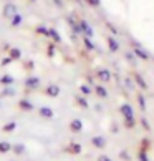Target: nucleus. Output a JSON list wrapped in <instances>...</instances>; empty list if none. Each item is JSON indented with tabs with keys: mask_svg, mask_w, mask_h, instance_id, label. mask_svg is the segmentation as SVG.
<instances>
[{
	"mask_svg": "<svg viewBox=\"0 0 154 161\" xmlns=\"http://www.w3.org/2000/svg\"><path fill=\"white\" fill-rule=\"evenodd\" d=\"M121 113L124 116H126V120H128V126H133L134 125V116H133V110H131V106L129 105H123L121 106Z\"/></svg>",
	"mask_w": 154,
	"mask_h": 161,
	"instance_id": "obj_1",
	"label": "nucleus"
},
{
	"mask_svg": "<svg viewBox=\"0 0 154 161\" xmlns=\"http://www.w3.org/2000/svg\"><path fill=\"white\" fill-rule=\"evenodd\" d=\"M2 14H3L5 19H12V17L17 14V5H15V3H5Z\"/></svg>",
	"mask_w": 154,
	"mask_h": 161,
	"instance_id": "obj_2",
	"label": "nucleus"
},
{
	"mask_svg": "<svg viewBox=\"0 0 154 161\" xmlns=\"http://www.w3.org/2000/svg\"><path fill=\"white\" fill-rule=\"evenodd\" d=\"M96 76H98V80H101V81H104V83L111 80V73H109V70H106V68L98 70V71H96Z\"/></svg>",
	"mask_w": 154,
	"mask_h": 161,
	"instance_id": "obj_3",
	"label": "nucleus"
},
{
	"mask_svg": "<svg viewBox=\"0 0 154 161\" xmlns=\"http://www.w3.org/2000/svg\"><path fill=\"white\" fill-rule=\"evenodd\" d=\"M45 93L48 95V97L55 98V97H58V95H60V88H58L56 85H48V86H46V90H45Z\"/></svg>",
	"mask_w": 154,
	"mask_h": 161,
	"instance_id": "obj_4",
	"label": "nucleus"
},
{
	"mask_svg": "<svg viewBox=\"0 0 154 161\" xmlns=\"http://www.w3.org/2000/svg\"><path fill=\"white\" fill-rule=\"evenodd\" d=\"M38 113H40V116L46 118V120H50V118H53V110L50 108V106H41V108L38 110Z\"/></svg>",
	"mask_w": 154,
	"mask_h": 161,
	"instance_id": "obj_5",
	"label": "nucleus"
},
{
	"mask_svg": "<svg viewBox=\"0 0 154 161\" xmlns=\"http://www.w3.org/2000/svg\"><path fill=\"white\" fill-rule=\"evenodd\" d=\"M40 85V78L38 76H30V78L25 80V86L27 88H37Z\"/></svg>",
	"mask_w": 154,
	"mask_h": 161,
	"instance_id": "obj_6",
	"label": "nucleus"
},
{
	"mask_svg": "<svg viewBox=\"0 0 154 161\" xmlns=\"http://www.w3.org/2000/svg\"><path fill=\"white\" fill-rule=\"evenodd\" d=\"M80 27H81V32H85L86 37H93V28L88 25V22L81 20V22H80Z\"/></svg>",
	"mask_w": 154,
	"mask_h": 161,
	"instance_id": "obj_7",
	"label": "nucleus"
},
{
	"mask_svg": "<svg viewBox=\"0 0 154 161\" xmlns=\"http://www.w3.org/2000/svg\"><path fill=\"white\" fill-rule=\"evenodd\" d=\"M70 130H72L73 133H80V131L83 130V123H81V120H73L72 123H70Z\"/></svg>",
	"mask_w": 154,
	"mask_h": 161,
	"instance_id": "obj_8",
	"label": "nucleus"
},
{
	"mask_svg": "<svg viewBox=\"0 0 154 161\" xmlns=\"http://www.w3.org/2000/svg\"><path fill=\"white\" fill-rule=\"evenodd\" d=\"M13 81H15V78H13L12 75H3V76H0V85H3V86L13 85Z\"/></svg>",
	"mask_w": 154,
	"mask_h": 161,
	"instance_id": "obj_9",
	"label": "nucleus"
},
{
	"mask_svg": "<svg viewBox=\"0 0 154 161\" xmlns=\"http://www.w3.org/2000/svg\"><path fill=\"white\" fill-rule=\"evenodd\" d=\"M19 106H20V110H23V111H32L33 110V105L28 100H20L19 101Z\"/></svg>",
	"mask_w": 154,
	"mask_h": 161,
	"instance_id": "obj_10",
	"label": "nucleus"
},
{
	"mask_svg": "<svg viewBox=\"0 0 154 161\" xmlns=\"http://www.w3.org/2000/svg\"><path fill=\"white\" fill-rule=\"evenodd\" d=\"M12 148H13V145H10L8 141H0V153H10Z\"/></svg>",
	"mask_w": 154,
	"mask_h": 161,
	"instance_id": "obj_11",
	"label": "nucleus"
},
{
	"mask_svg": "<svg viewBox=\"0 0 154 161\" xmlns=\"http://www.w3.org/2000/svg\"><path fill=\"white\" fill-rule=\"evenodd\" d=\"M22 22H23V17H22L20 14H15V15L10 19V25H12V27H19Z\"/></svg>",
	"mask_w": 154,
	"mask_h": 161,
	"instance_id": "obj_12",
	"label": "nucleus"
},
{
	"mask_svg": "<svg viewBox=\"0 0 154 161\" xmlns=\"http://www.w3.org/2000/svg\"><path fill=\"white\" fill-rule=\"evenodd\" d=\"M8 55L13 58V60H20V58H22V50H20V48H15V47H13V48L8 50Z\"/></svg>",
	"mask_w": 154,
	"mask_h": 161,
	"instance_id": "obj_13",
	"label": "nucleus"
},
{
	"mask_svg": "<svg viewBox=\"0 0 154 161\" xmlns=\"http://www.w3.org/2000/svg\"><path fill=\"white\" fill-rule=\"evenodd\" d=\"M12 151H13L15 154H23V153H25V145L17 143V145H13V148H12Z\"/></svg>",
	"mask_w": 154,
	"mask_h": 161,
	"instance_id": "obj_14",
	"label": "nucleus"
},
{
	"mask_svg": "<svg viewBox=\"0 0 154 161\" xmlns=\"http://www.w3.org/2000/svg\"><path fill=\"white\" fill-rule=\"evenodd\" d=\"M15 128H17V123H15V121H10V123H5L2 130L5 131V133H12Z\"/></svg>",
	"mask_w": 154,
	"mask_h": 161,
	"instance_id": "obj_15",
	"label": "nucleus"
},
{
	"mask_svg": "<svg viewBox=\"0 0 154 161\" xmlns=\"http://www.w3.org/2000/svg\"><path fill=\"white\" fill-rule=\"evenodd\" d=\"M66 151H70V153H75V154H78V153H81V146L78 145V143H73V145H70V146L66 148Z\"/></svg>",
	"mask_w": 154,
	"mask_h": 161,
	"instance_id": "obj_16",
	"label": "nucleus"
},
{
	"mask_svg": "<svg viewBox=\"0 0 154 161\" xmlns=\"http://www.w3.org/2000/svg\"><path fill=\"white\" fill-rule=\"evenodd\" d=\"M93 145L98 146V148H103L106 145V141H104V138H101V136H94V138H93Z\"/></svg>",
	"mask_w": 154,
	"mask_h": 161,
	"instance_id": "obj_17",
	"label": "nucleus"
},
{
	"mask_svg": "<svg viewBox=\"0 0 154 161\" xmlns=\"http://www.w3.org/2000/svg\"><path fill=\"white\" fill-rule=\"evenodd\" d=\"M0 95H2V97H13V95H15V90H13L12 86H5Z\"/></svg>",
	"mask_w": 154,
	"mask_h": 161,
	"instance_id": "obj_18",
	"label": "nucleus"
},
{
	"mask_svg": "<svg viewBox=\"0 0 154 161\" xmlns=\"http://www.w3.org/2000/svg\"><path fill=\"white\" fill-rule=\"evenodd\" d=\"M50 37L53 38V42H56V43H58V42H61L60 33H58V32L55 30V28H50Z\"/></svg>",
	"mask_w": 154,
	"mask_h": 161,
	"instance_id": "obj_19",
	"label": "nucleus"
},
{
	"mask_svg": "<svg viewBox=\"0 0 154 161\" xmlns=\"http://www.w3.org/2000/svg\"><path fill=\"white\" fill-rule=\"evenodd\" d=\"M37 32L41 33V35H46V37H50V28H46L45 25H38V27H37Z\"/></svg>",
	"mask_w": 154,
	"mask_h": 161,
	"instance_id": "obj_20",
	"label": "nucleus"
},
{
	"mask_svg": "<svg viewBox=\"0 0 154 161\" xmlns=\"http://www.w3.org/2000/svg\"><path fill=\"white\" fill-rule=\"evenodd\" d=\"M108 47L111 48V52H116L118 48H119V47H118V43L114 42V38H108Z\"/></svg>",
	"mask_w": 154,
	"mask_h": 161,
	"instance_id": "obj_21",
	"label": "nucleus"
},
{
	"mask_svg": "<svg viewBox=\"0 0 154 161\" xmlns=\"http://www.w3.org/2000/svg\"><path fill=\"white\" fill-rule=\"evenodd\" d=\"M134 55H138L139 58H143V60H149V55H146V53L143 50H139V48L134 50Z\"/></svg>",
	"mask_w": 154,
	"mask_h": 161,
	"instance_id": "obj_22",
	"label": "nucleus"
},
{
	"mask_svg": "<svg viewBox=\"0 0 154 161\" xmlns=\"http://www.w3.org/2000/svg\"><path fill=\"white\" fill-rule=\"evenodd\" d=\"M136 81L139 83V86L143 88V90H147V85H146V81L143 80V76H139V75H136Z\"/></svg>",
	"mask_w": 154,
	"mask_h": 161,
	"instance_id": "obj_23",
	"label": "nucleus"
},
{
	"mask_svg": "<svg viewBox=\"0 0 154 161\" xmlns=\"http://www.w3.org/2000/svg\"><path fill=\"white\" fill-rule=\"evenodd\" d=\"M96 93L99 95V97H106V95H108V93H106V90H104V88L103 86H99V85H96Z\"/></svg>",
	"mask_w": 154,
	"mask_h": 161,
	"instance_id": "obj_24",
	"label": "nucleus"
},
{
	"mask_svg": "<svg viewBox=\"0 0 154 161\" xmlns=\"http://www.w3.org/2000/svg\"><path fill=\"white\" fill-rule=\"evenodd\" d=\"M83 42H85V45H86L90 50H93V48H94V47H93V43L90 42V37H83Z\"/></svg>",
	"mask_w": 154,
	"mask_h": 161,
	"instance_id": "obj_25",
	"label": "nucleus"
},
{
	"mask_svg": "<svg viewBox=\"0 0 154 161\" xmlns=\"http://www.w3.org/2000/svg\"><path fill=\"white\" fill-rule=\"evenodd\" d=\"M88 5H91V7H98L99 5V0H85Z\"/></svg>",
	"mask_w": 154,
	"mask_h": 161,
	"instance_id": "obj_26",
	"label": "nucleus"
},
{
	"mask_svg": "<svg viewBox=\"0 0 154 161\" xmlns=\"http://www.w3.org/2000/svg\"><path fill=\"white\" fill-rule=\"evenodd\" d=\"M12 62H13V58H12V57L8 55V57H5L3 60H2V65H3V67H5V65H8V63H12Z\"/></svg>",
	"mask_w": 154,
	"mask_h": 161,
	"instance_id": "obj_27",
	"label": "nucleus"
},
{
	"mask_svg": "<svg viewBox=\"0 0 154 161\" xmlns=\"http://www.w3.org/2000/svg\"><path fill=\"white\" fill-rule=\"evenodd\" d=\"M80 90H81V93H83V95H90V88H88L86 85H81Z\"/></svg>",
	"mask_w": 154,
	"mask_h": 161,
	"instance_id": "obj_28",
	"label": "nucleus"
},
{
	"mask_svg": "<svg viewBox=\"0 0 154 161\" xmlns=\"http://www.w3.org/2000/svg\"><path fill=\"white\" fill-rule=\"evenodd\" d=\"M76 101H78V103H80V105L83 106V108H86V106H88V103H86V101H85V100H83V98H80V97H78V98H76Z\"/></svg>",
	"mask_w": 154,
	"mask_h": 161,
	"instance_id": "obj_29",
	"label": "nucleus"
},
{
	"mask_svg": "<svg viewBox=\"0 0 154 161\" xmlns=\"http://www.w3.org/2000/svg\"><path fill=\"white\" fill-rule=\"evenodd\" d=\"M138 100H139V105H141V108H146V103H144V100H143V97H138Z\"/></svg>",
	"mask_w": 154,
	"mask_h": 161,
	"instance_id": "obj_30",
	"label": "nucleus"
},
{
	"mask_svg": "<svg viewBox=\"0 0 154 161\" xmlns=\"http://www.w3.org/2000/svg\"><path fill=\"white\" fill-rule=\"evenodd\" d=\"M98 161H111V159L106 158V156H101V158H98Z\"/></svg>",
	"mask_w": 154,
	"mask_h": 161,
	"instance_id": "obj_31",
	"label": "nucleus"
},
{
	"mask_svg": "<svg viewBox=\"0 0 154 161\" xmlns=\"http://www.w3.org/2000/svg\"><path fill=\"white\" fill-rule=\"evenodd\" d=\"M55 3L58 5V7H61V0H55Z\"/></svg>",
	"mask_w": 154,
	"mask_h": 161,
	"instance_id": "obj_32",
	"label": "nucleus"
},
{
	"mask_svg": "<svg viewBox=\"0 0 154 161\" xmlns=\"http://www.w3.org/2000/svg\"><path fill=\"white\" fill-rule=\"evenodd\" d=\"M30 2H35V0H30Z\"/></svg>",
	"mask_w": 154,
	"mask_h": 161,
	"instance_id": "obj_33",
	"label": "nucleus"
}]
</instances>
